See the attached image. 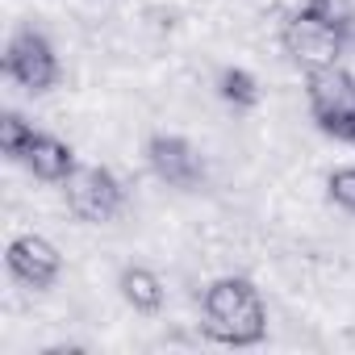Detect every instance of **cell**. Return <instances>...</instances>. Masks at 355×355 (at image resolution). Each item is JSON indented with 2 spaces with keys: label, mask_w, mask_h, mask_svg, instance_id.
Masks as SVG:
<instances>
[{
  "label": "cell",
  "mask_w": 355,
  "mask_h": 355,
  "mask_svg": "<svg viewBox=\"0 0 355 355\" xmlns=\"http://www.w3.org/2000/svg\"><path fill=\"white\" fill-rule=\"evenodd\" d=\"M21 167L34 175V180H42V184H63L67 175L80 167V159H76L71 142H63V138H55V134L38 130V134H34V142H30V146H26V155H21Z\"/></svg>",
  "instance_id": "8"
},
{
  "label": "cell",
  "mask_w": 355,
  "mask_h": 355,
  "mask_svg": "<svg viewBox=\"0 0 355 355\" xmlns=\"http://www.w3.org/2000/svg\"><path fill=\"white\" fill-rule=\"evenodd\" d=\"M326 197H330L343 214H355V163L334 167V171L326 175Z\"/></svg>",
  "instance_id": "13"
},
{
  "label": "cell",
  "mask_w": 355,
  "mask_h": 355,
  "mask_svg": "<svg viewBox=\"0 0 355 355\" xmlns=\"http://www.w3.org/2000/svg\"><path fill=\"white\" fill-rule=\"evenodd\" d=\"M142 155H146V167H150L155 180L175 189V193H197L209 175L201 150L184 134H150Z\"/></svg>",
  "instance_id": "6"
},
{
  "label": "cell",
  "mask_w": 355,
  "mask_h": 355,
  "mask_svg": "<svg viewBox=\"0 0 355 355\" xmlns=\"http://www.w3.org/2000/svg\"><path fill=\"white\" fill-rule=\"evenodd\" d=\"M305 105H309L313 125L326 138L347 142L351 121H355V76L343 63L322 67V71H309L305 76Z\"/></svg>",
  "instance_id": "3"
},
{
  "label": "cell",
  "mask_w": 355,
  "mask_h": 355,
  "mask_svg": "<svg viewBox=\"0 0 355 355\" xmlns=\"http://www.w3.org/2000/svg\"><path fill=\"white\" fill-rule=\"evenodd\" d=\"M218 96L234 109H255L259 105V80L247 67H222L218 71Z\"/></svg>",
  "instance_id": "10"
},
{
  "label": "cell",
  "mask_w": 355,
  "mask_h": 355,
  "mask_svg": "<svg viewBox=\"0 0 355 355\" xmlns=\"http://www.w3.org/2000/svg\"><path fill=\"white\" fill-rule=\"evenodd\" d=\"M117 293H121V301H125L134 313H159L163 301H167V284H163L159 272L146 268V263H125V268L117 272Z\"/></svg>",
  "instance_id": "9"
},
{
  "label": "cell",
  "mask_w": 355,
  "mask_h": 355,
  "mask_svg": "<svg viewBox=\"0 0 355 355\" xmlns=\"http://www.w3.org/2000/svg\"><path fill=\"white\" fill-rule=\"evenodd\" d=\"M34 134H38V125L9 109L5 117H0V155H5L9 163H21V155H26V146L34 142Z\"/></svg>",
  "instance_id": "12"
},
{
  "label": "cell",
  "mask_w": 355,
  "mask_h": 355,
  "mask_svg": "<svg viewBox=\"0 0 355 355\" xmlns=\"http://www.w3.org/2000/svg\"><path fill=\"white\" fill-rule=\"evenodd\" d=\"M201 330L222 347H259L268 338V305L255 280L222 276L201 293Z\"/></svg>",
  "instance_id": "1"
},
{
  "label": "cell",
  "mask_w": 355,
  "mask_h": 355,
  "mask_svg": "<svg viewBox=\"0 0 355 355\" xmlns=\"http://www.w3.org/2000/svg\"><path fill=\"white\" fill-rule=\"evenodd\" d=\"M347 142H351V146H355V121H351V134H347Z\"/></svg>",
  "instance_id": "14"
},
{
  "label": "cell",
  "mask_w": 355,
  "mask_h": 355,
  "mask_svg": "<svg viewBox=\"0 0 355 355\" xmlns=\"http://www.w3.org/2000/svg\"><path fill=\"white\" fill-rule=\"evenodd\" d=\"M301 9L309 17H318L322 26L338 30L347 42L355 38V0H301Z\"/></svg>",
  "instance_id": "11"
},
{
  "label": "cell",
  "mask_w": 355,
  "mask_h": 355,
  "mask_svg": "<svg viewBox=\"0 0 355 355\" xmlns=\"http://www.w3.org/2000/svg\"><path fill=\"white\" fill-rule=\"evenodd\" d=\"M63 201L71 209L76 222H88V226H105L121 214L125 205V189L121 180L101 167V163H80L67 180H63Z\"/></svg>",
  "instance_id": "4"
},
{
  "label": "cell",
  "mask_w": 355,
  "mask_h": 355,
  "mask_svg": "<svg viewBox=\"0 0 355 355\" xmlns=\"http://www.w3.org/2000/svg\"><path fill=\"white\" fill-rule=\"evenodd\" d=\"M5 268L17 284L34 288V293H46L59 276H63V255L51 239L42 234H17L9 247H5Z\"/></svg>",
  "instance_id": "7"
},
{
  "label": "cell",
  "mask_w": 355,
  "mask_h": 355,
  "mask_svg": "<svg viewBox=\"0 0 355 355\" xmlns=\"http://www.w3.org/2000/svg\"><path fill=\"white\" fill-rule=\"evenodd\" d=\"M0 67H5V76L30 92V96H42L59 84L63 67H59V55L51 46V38L38 30V26H17L5 42V55H0Z\"/></svg>",
  "instance_id": "2"
},
{
  "label": "cell",
  "mask_w": 355,
  "mask_h": 355,
  "mask_svg": "<svg viewBox=\"0 0 355 355\" xmlns=\"http://www.w3.org/2000/svg\"><path fill=\"white\" fill-rule=\"evenodd\" d=\"M280 46L288 55L293 67H301L305 76L309 71H322V67H334L343 63V51H347V38L330 26H322L318 17H309L305 9H297L284 26H280Z\"/></svg>",
  "instance_id": "5"
}]
</instances>
